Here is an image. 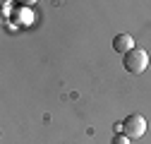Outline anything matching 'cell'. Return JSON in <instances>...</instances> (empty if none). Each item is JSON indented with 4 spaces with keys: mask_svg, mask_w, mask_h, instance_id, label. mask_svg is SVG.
I'll list each match as a JSON object with an SVG mask.
<instances>
[{
    "mask_svg": "<svg viewBox=\"0 0 151 144\" xmlns=\"http://www.w3.org/2000/svg\"><path fill=\"white\" fill-rule=\"evenodd\" d=\"M122 65H125L127 72H132V75H142V72L149 67V53L142 50V48H132L127 55H125Z\"/></svg>",
    "mask_w": 151,
    "mask_h": 144,
    "instance_id": "obj_1",
    "label": "cell"
},
{
    "mask_svg": "<svg viewBox=\"0 0 151 144\" xmlns=\"http://www.w3.org/2000/svg\"><path fill=\"white\" fill-rule=\"evenodd\" d=\"M122 135L129 137V139H139V137H144V135H146V120H144V115H139V113L127 115L125 122H122Z\"/></svg>",
    "mask_w": 151,
    "mask_h": 144,
    "instance_id": "obj_2",
    "label": "cell"
},
{
    "mask_svg": "<svg viewBox=\"0 0 151 144\" xmlns=\"http://www.w3.org/2000/svg\"><path fill=\"white\" fill-rule=\"evenodd\" d=\"M113 48L118 53H122V55H127V53L134 48V39H132L129 34H118L115 39H113Z\"/></svg>",
    "mask_w": 151,
    "mask_h": 144,
    "instance_id": "obj_3",
    "label": "cell"
},
{
    "mask_svg": "<svg viewBox=\"0 0 151 144\" xmlns=\"http://www.w3.org/2000/svg\"><path fill=\"white\" fill-rule=\"evenodd\" d=\"M132 139L129 137H125V135H115V137H113V144H129Z\"/></svg>",
    "mask_w": 151,
    "mask_h": 144,
    "instance_id": "obj_4",
    "label": "cell"
}]
</instances>
